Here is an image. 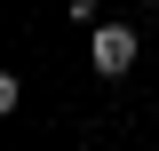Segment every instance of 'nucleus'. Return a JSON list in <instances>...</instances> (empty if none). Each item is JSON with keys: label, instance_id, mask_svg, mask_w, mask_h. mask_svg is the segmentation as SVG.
I'll return each instance as SVG.
<instances>
[{"label": "nucleus", "instance_id": "f257e3e1", "mask_svg": "<svg viewBox=\"0 0 159 151\" xmlns=\"http://www.w3.org/2000/svg\"><path fill=\"white\" fill-rule=\"evenodd\" d=\"M135 24H96V40H88V56H96V72L103 80H119V72H135Z\"/></svg>", "mask_w": 159, "mask_h": 151}, {"label": "nucleus", "instance_id": "f03ea898", "mask_svg": "<svg viewBox=\"0 0 159 151\" xmlns=\"http://www.w3.org/2000/svg\"><path fill=\"white\" fill-rule=\"evenodd\" d=\"M72 16H88V24H96V16H103V0H72Z\"/></svg>", "mask_w": 159, "mask_h": 151}]
</instances>
